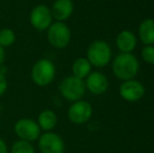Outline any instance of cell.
I'll use <instances>...</instances> for the list:
<instances>
[{"label":"cell","instance_id":"obj_1","mask_svg":"<svg viewBox=\"0 0 154 153\" xmlns=\"http://www.w3.org/2000/svg\"><path fill=\"white\" fill-rule=\"evenodd\" d=\"M56 66L51 60L47 58L37 60L31 69V78L35 85L39 87H47L56 78Z\"/></svg>","mask_w":154,"mask_h":153},{"label":"cell","instance_id":"obj_2","mask_svg":"<svg viewBox=\"0 0 154 153\" xmlns=\"http://www.w3.org/2000/svg\"><path fill=\"white\" fill-rule=\"evenodd\" d=\"M140 64L135 57L130 53H122L114 59L112 70L121 80H131L136 76Z\"/></svg>","mask_w":154,"mask_h":153},{"label":"cell","instance_id":"obj_3","mask_svg":"<svg viewBox=\"0 0 154 153\" xmlns=\"http://www.w3.org/2000/svg\"><path fill=\"white\" fill-rule=\"evenodd\" d=\"M59 91L63 98L69 102L82 100L86 91L85 82L72 75L65 77L59 85Z\"/></svg>","mask_w":154,"mask_h":153},{"label":"cell","instance_id":"obj_4","mask_svg":"<svg viewBox=\"0 0 154 153\" xmlns=\"http://www.w3.org/2000/svg\"><path fill=\"white\" fill-rule=\"evenodd\" d=\"M46 38L53 47L58 49L65 48L71 39V32L65 22L55 21L46 31Z\"/></svg>","mask_w":154,"mask_h":153},{"label":"cell","instance_id":"obj_5","mask_svg":"<svg viewBox=\"0 0 154 153\" xmlns=\"http://www.w3.org/2000/svg\"><path fill=\"white\" fill-rule=\"evenodd\" d=\"M14 132L18 139L29 143L37 142L42 133L37 121L31 118H21L16 121L14 125Z\"/></svg>","mask_w":154,"mask_h":153},{"label":"cell","instance_id":"obj_6","mask_svg":"<svg viewBox=\"0 0 154 153\" xmlns=\"http://www.w3.org/2000/svg\"><path fill=\"white\" fill-rule=\"evenodd\" d=\"M111 59V49L105 41L92 42L87 48V60L95 67H104Z\"/></svg>","mask_w":154,"mask_h":153},{"label":"cell","instance_id":"obj_7","mask_svg":"<svg viewBox=\"0 0 154 153\" xmlns=\"http://www.w3.org/2000/svg\"><path fill=\"white\" fill-rule=\"evenodd\" d=\"M54 22L51 8L46 4H38L32 8L29 13V23L36 31H47Z\"/></svg>","mask_w":154,"mask_h":153},{"label":"cell","instance_id":"obj_8","mask_svg":"<svg viewBox=\"0 0 154 153\" xmlns=\"http://www.w3.org/2000/svg\"><path fill=\"white\" fill-rule=\"evenodd\" d=\"M38 149L41 153H64L65 143L58 133L54 131L41 133L38 141Z\"/></svg>","mask_w":154,"mask_h":153},{"label":"cell","instance_id":"obj_9","mask_svg":"<svg viewBox=\"0 0 154 153\" xmlns=\"http://www.w3.org/2000/svg\"><path fill=\"white\" fill-rule=\"evenodd\" d=\"M92 115V106L88 102L79 100L72 102L67 111L69 121L73 124L81 125L89 121Z\"/></svg>","mask_w":154,"mask_h":153},{"label":"cell","instance_id":"obj_10","mask_svg":"<svg viewBox=\"0 0 154 153\" xmlns=\"http://www.w3.org/2000/svg\"><path fill=\"white\" fill-rule=\"evenodd\" d=\"M120 94L124 100L128 102H136L145 94V87L136 80H127L121 85Z\"/></svg>","mask_w":154,"mask_h":153},{"label":"cell","instance_id":"obj_11","mask_svg":"<svg viewBox=\"0 0 154 153\" xmlns=\"http://www.w3.org/2000/svg\"><path fill=\"white\" fill-rule=\"evenodd\" d=\"M86 88L95 96H101L107 90L108 80L102 72H93L86 77Z\"/></svg>","mask_w":154,"mask_h":153},{"label":"cell","instance_id":"obj_12","mask_svg":"<svg viewBox=\"0 0 154 153\" xmlns=\"http://www.w3.org/2000/svg\"><path fill=\"white\" fill-rule=\"evenodd\" d=\"M55 21L65 22L73 13L72 0H55L51 8Z\"/></svg>","mask_w":154,"mask_h":153},{"label":"cell","instance_id":"obj_13","mask_svg":"<svg viewBox=\"0 0 154 153\" xmlns=\"http://www.w3.org/2000/svg\"><path fill=\"white\" fill-rule=\"evenodd\" d=\"M37 123L43 132L53 131L58 124V116L55 111L51 109H44L38 115Z\"/></svg>","mask_w":154,"mask_h":153},{"label":"cell","instance_id":"obj_14","mask_svg":"<svg viewBox=\"0 0 154 153\" xmlns=\"http://www.w3.org/2000/svg\"><path fill=\"white\" fill-rule=\"evenodd\" d=\"M116 46L122 53H131L136 46V37L132 32L123 31L116 37Z\"/></svg>","mask_w":154,"mask_h":153},{"label":"cell","instance_id":"obj_15","mask_svg":"<svg viewBox=\"0 0 154 153\" xmlns=\"http://www.w3.org/2000/svg\"><path fill=\"white\" fill-rule=\"evenodd\" d=\"M138 35L140 39L144 44L152 45L154 44V20L146 19L140 23L138 27Z\"/></svg>","mask_w":154,"mask_h":153},{"label":"cell","instance_id":"obj_16","mask_svg":"<svg viewBox=\"0 0 154 153\" xmlns=\"http://www.w3.org/2000/svg\"><path fill=\"white\" fill-rule=\"evenodd\" d=\"M91 66L87 58H78L72 63V76L84 80L90 74Z\"/></svg>","mask_w":154,"mask_h":153},{"label":"cell","instance_id":"obj_17","mask_svg":"<svg viewBox=\"0 0 154 153\" xmlns=\"http://www.w3.org/2000/svg\"><path fill=\"white\" fill-rule=\"evenodd\" d=\"M16 34L10 27H3L0 29V45L3 48L11 47L16 42Z\"/></svg>","mask_w":154,"mask_h":153},{"label":"cell","instance_id":"obj_18","mask_svg":"<svg viewBox=\"0 0 154 153\" xmlns=\"http://www.w3.org/2000/svg\"><path fill=\"white\" fill-rule=\"evenodd\" d=\"M10 153H37L36 148L32 143L22 139H17L12 145L10 149Z\"/></svg>","mask_w":154,"mask_h":153},{"label":"cell","instance_id":"obj_19","mask_svg":"<svg viewBox=\"0 0 154 153\" xmlns=\"http://www.w3.org/2000/svg\"><path fill=\"white\" fill-rule=\"evenodd\" d=\"M142 57L145 62L149 64H154V46L146 45L142 50Z\"/></svg>","mask_w":154,"mask_h":153},{"label":"cell","instance_id":"obj_20","mask_svg":"<svg viewBox=\"0 0 154 153\" xmlns=\"http://www.w3.org/2000/svg\"><path fill=\"white\" fill-rule=\"evenodd\" d=\"M8 88V82L6 79L5 75L2 72H0V98L4 96V93L6 92Z\"/></svg>","mask_w":154,"mask_h":153},{"label":"cell","instance_id":"obj_21","mask_svg":"<svg viewBox=\"0 0 154 153\" xmlns=\"http://www.w3.org/2000/svg\"><path fill=\"white\" fill-rule=\"evenodd\" d=\"M8 152H10V150H8V146L6 144V142L0 137V153H8Z\"/></svg>","mask_w":154,"mask_h":153},{"label":"cell","instance_id":"obj_22","mask_svg":"<svg viewBox=\"0 0 154 153\" xmlns=\"http://www.w3.org/2000/svg\"><path fill=\"white\" fill-rule=\"evenodd\" d=\"M4 49L5 48H3V47L0 45V68L2 67L4 61H5V50H4Z\"/></svg>","mask_w":154,"mask_h":153}]
</instances>
